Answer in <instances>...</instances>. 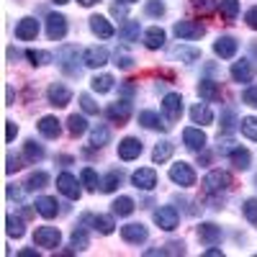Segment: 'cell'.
I'll return each mask as SVG.
<instances>
[{
    "mask_svg": "<svg viewBox=\"0 0 257 257\" xmlns=\"http://www.w3.org/2000/svg\"><path fill=\"white\" fill-rule=\"evenodd\" d=\"M18 254H21V257H34V254H39V252H36V249H21Z\"/></svg>",
    "mask_w": 257,
    "mask_h": 257,
    "instance_id": "6125c7cd",
    "label": "cell"
},
{
    "mask_svg": "<svg viewBox=\"0 0 257 257\" xmlns=\"http://www.w3.org/2000/svg\"><path fill=\"white\" fill-rule=\"evenodd\" d=\"M72 247H75V252L88 249V234H85L82 226H77V229L72 231Z\"/></svg>",
    "mask_w": 257,
    "mask_h": 257,
    "instance_id": "ee69618b",
    "label": "cell"
},
{
    "mask_svg": "<svg viewBox=\"0 0 257 257\" xmlns=\"http://www.w3.org/2000/svg\"><path fill=\"white\" fill-rule=\"evenodd\" d=\"M90 31L98 36V39H111L116 34L113 24L105 16H90Z\"/></svg>",
    "mask_w": 257,
    "mask_h": 257,
    "instance_id": "ffe728a7",
    "label": "cell"
},
{
    "mask_svg": "<svg viewBox=\"0 0 257 257\" xmlns=\"http://www.w3.org/2000/svg\"><path fill=\"white\" fill-rule=\"evenodd\" d=\"M67 132H70L72 137H82L85 132H88V121H85V116L72 113V116L67 118Z\"/></svg>",
    "mask_w": 257,
    "mask_h": 257,
    "instance_id": "e575fe53",
    "label": "cell"
},
{
    "mask_svg": "<svg viewBox=\"0 0 257 257\" xmlns=\"http://www.w3.org/2000/svg\"><path fill=\"white\" fill-rule=\"evenodd\" d=\"M111 16H116V18H123V16H126V6H118V3H116V6L111 8Z\"/></svg>",
    "mask_w": 257,
    "mask_h": 257,
    "instance_id": "680465c9",
    "label": "cell"
},
{
    "mask_svg": "<svg viewBox=\"0 0 257 257\" xmlns=\"http://www.w3.org/2000/svg\"><path fill=\"white\" fill-rule=\"evenodd\" d=\"M113 64H116L118 70H132V67H134V57H128V54H118V52H116V62H113Z\"/></svg>",
    "mask_w": 257,
    "mask_h": 257,
    "instance_id": "816d5d0a",
    "label": "cell"
},
{
    "mask_svg": "<svg viewBox=\"0 0 257 257\" xmlns=\"http://www.w3.org/2000/svg\"><path fill=\"white\" fill-rule=\"evenodd\" d=\"M113 75H95L93 80H90V88L95 90V93H111L113 90Z\"/></svg>",
    "mask_w": 257,
    "mask_h": 257,
    "instance_id": "d6a6232c",
    "label": "cell"
},
{
    "mask_svg": "<svg viewBox=\"0 0 257 257\" xmlns=\"http://www.w3.org/2000/svg\"><path fill=\"white\" fill-rule=\"evenodd\" d=\"M139 123L144 128H162V132H167V128H170V123H165L157 111H142L139 113Z\"/></svg>",
    "mask_w": 257,
    "mask_h": 257,
    "instance_id": "83f0119b",
    "label": "cell"
},
{
    "mask_svg": "<svg viewBox=\"0 0 257 257\" xmlns=\"http://www.w3.org/2000/svg\"><path fill=\"white\" fill-rule=\"evenodd\" d=\"M36 126H39L41 137H47V139H57V137L62 134V126H59L57 116H41Z\"/></svg>",
    "mask_w": 257,
    "mask_h": 257,
    "instance_id": "cb8c5ba5",
    "label": "cell"
},
{
    "mask_svg": "<svg viewBox=\"0 0 257 257\" xmlns=\"http://www.w3.org/2000/svg\"><path fill=\"white\" fill-rule=\"evenodd\" d=\"M221 254H224V252H221V249H216L213 244H211V249H206V257H221Z\"/></svg>",
    "mask_w": 257,
    "mask_h": 257,
    "instance_id": "91938a15",
    "label": "cell"
},
{
    "mask_svg": "<svg viewBox=\"0 0 257 257\" xmlns=\"http://www.w3.org/2000/svg\"><path fill=\"white\" fill-rule=\"evenodd\" d=\"M144 11H147V16H152V18H160V16H165V3L162 0H147V6H144Z\"/></svg>",
    "mask_w": 257,
    "mask_h": 257,
    "instance_id": "bcb514c9",
    "label": "cell"
},
{
    "mask_svg": "<svg viewBox=\"0 0 257 257\" xmlns=\"http://www.w3.org/2000/svg\"><path fill=\"white\" fill-rule=\"evenodd\" d=\"M108 142H111V128L103 126V123H98L93 132H90V144H93L95 149H100V147H105Z\"/></svg>",
    "mask_w": 257,
    "mask_h": 257,
    "instance_id": "1f68e13d",
    "label": "cell"
},
{
    "mask_svg": "<svg viewBox=\"0 0 257 257\" xmlns=\"http://www.w3.org/2000/svg\"><path fill=\"white\" fill-rule=\"evenodd\" d=\"M206 134L201 132V126H188L185 132H183V144L188 149H193V152H203L206 149Z\"/></svg>",
    "mask_w": 257,
    "mask_h": 257,
    "instance_id": "5bb4252c",
    "label": "cell"
},
{
    "mask_svg": "<svg viewBox=\"0 0 257 257\" xmlns=\"http://www.w3.org/2000/svg\"><path fill=\"white\" fill-rule=\"evenodd\" d=\"M147 254H185V244L183 242H170L160 249H149Z\"/></svg>",
    "mask_w": 257,
    "mask_h": 257,
    "instance_id": "7bdbcfd3",
    "label": "cell"
},
{
    "mask_svg": "<svg viewBox=\"0 0 257 257\" xmlns=\"http://www.w3.org/2000/svg\"><path fill=\"white\" fill-rule=\"evenodd\" d=\"M16 39L18 41H34L39 36V21L34 16H26V18H21L18 24H16Z\"/></svg>",
    "mask_w": 257,
    "mask_h": 257,
    "instance_id": "9c48e42d",
    "label": "cell"
},
{
    "mask_svg": "<svg viewBox=\"0 0 257 257\" xmlns=\"http://www.w3.org/2000/svg\"><path fill=\"white\" fill-rule=\"evenodd\" d=\"M221 123H224V132H226V134L234 132V123H239V121H237V113H234L231 108H226L224 116H221Z\"/></svg>",
    "mask_w": 257,
    "mask_h": 257,
    "instance_id": "681fc988",
    "label": "cell"
},
{
    "mask_svg": "<svg viewBox=\"0 0 257 257\" xmlns=\"http://www.w3.org/2000/svg\"><path fill=\"white\" fill-rule=\"evenodd\" d=\"M178 57L185 59V62H196V59L201 57V52H198V49H178Z\"/></svg>",
    "mask_w": 257,
    "mask_h": 257,
    "instance_id": "11a10c76",
    "label": "cell"
},
{
    "mask_svg": "<svg viewBox=\"0 0 257 257\" xmlns=\"http://www.w3.org/2000/svg\"><path fill=\"white\" fill-rule=\"evenodd\" d=\"M36 211L41 213L44 219H54L57 213H59V203H57V198H49V196H41V198H36Z\"/></svg>",
    "mask_w": 257,
    "mask_h": 257,
    "instance_id": "d4e9b609",
    "label": "cell"
},
{
    "mask_svg": "<svg viewBox=\"0 0 257 257\" xmlns=\"http://www.w3.org/2000/svg\"><path fill=\"white\" fill-rule=\"evenodd\" d=\"M80 105H82V111H85V113H98V103H95L88 93H82V95H80Z\"/></svg>",
    "mask_w": 257,
    "mask_h": 257,
    "instance_id": "f907efd6",
    "label": "cell"
},
{
    "mask_svg": "<svg viewBox=\"0 0 257 257\" xmlns=\"http://www.w3.org/2000/svg\"><path fill=\"white\" fill-rule=\"evenodd\" d=\"M242 103H244V105H252V108H257V85H249V88L242 90Z\"/></svg>",
    "mask_w": 257,
    "mask_h": 257,
    "instance_id": "c3c4849f",
    "label": "cell"
},
{
    "mask_svg": "<svg viewBox=\"0 0 257 257\" xmlns=\"http://www.w3.org/2000/svg\"><path fill=\"white\" fill-rule=\"evenodd\" d=\"M93 229L95 231H100V234H113V229H116V224H113V216H93Z\"/></svg>",
    "mask_w": 257,
    "mask_h": 257,
    "instance_id": "f35d334b",
    "label": "cell"
},
{
    "mask_svg": "<svg viewBox=\"0 0 257 257\" xmlns=\"http://www.w3.org/2000/svg\"><path fill=\"white\" fill-rule=\"evenodd\" d=\"M165 31L160 29V26H149L147 31H144V47L147 49H160V47H165Z\"/></svg>",
    "mask_w": 257,
    "mask_h": 257,
    "instance_id": "484cf974",
    "label": "cell"
},
{
    "mask_svg": "<svg viewBox=\"0 0 257 257\" xmlns=\"http://www.w3.org/2000/svg\"><path fill=\"white\" fill-rule=\"evenodd\" d=\"M239 128H242V134L252 142H257V116H244L239 121Z\"/></svg>",
    "mask_w": 257,
    "mask_h": 257,
    "instance_id": "ab89813d",
    "label": "cell"
},
{
    "mask_svg": "<svg viewBox=\"0 0 257 257\" xmlns=\"http://www.w3.org/2000/svg\"><path fill=\"white\" fill-rule=\"evenodd\" d=\"M242 211H244V219L252 226H257V198H247L244 206H242Z\"/></svg>",
    "mask_w": 257,
    "mask_h": 257,
    "instance_id": "f6af8a7d",
    "label": "cell"
},
{
    "mask_svg": "<svg viewBox=\"0 0 257 257\" xmlns=\"http://www.w3.org/2000/svg\"><path fill=\"white\" fill-rule=\"evenodd\" d=\"M111 206H113V213H116V216H128V213H134V208H137V203L128 198V196H118Z\"/></svg>",
    "mask_w": 257,
    "mask_h": 257,
    "instance_id": "836d02e7",
    "label": "cell"
},
{
    "mask_svg": "<svg viewBox=\"0 0 257 257\" xmlns=\"http://www.w3.org/2000/svg\"><path fill=\"white\" fill-rule=\"evenodd\" d=\"M6 162H8V165H6V173H8V175L18 173V170L24 167V165H21V157H13V155H8V160H6Z\"/></svg>",
    "mask_w": 257,
    "mask_h": 257,
    "instance_id": "db71d44e",
    "label": "cell"
},
{
    "mask_svg": "<svg viewBox=\"0 0 257 257\" xmlns=\"http://www.w3.org/2000/svg\"><path fill=\"white\" fill-rule=\"evenodd\" d=\"M62 242V231L57 226H39L34 234V244L44 247V249H57Z\"/></svg>",
    "mask_w": 257,
    "mask_h": 257,
    "instance_id": "3957f363",
    "label": "cell"
},
{
    "mask_svg": "<svg viewBox=\"0 0 257 257\" xmlns=\"http://www.w3.org/2000/svg\"><path fill=\"white\" fill-rule=\"evenodd\" d=\"M8 198H21V190L18 188H8Z\"/></svg>",
    "mask_w": 257,
    "mask_h": 257,
    "instance_id": "94428289",
    "label": "cell"
},
{
    "mask_svg": "<svg viewBox=\"0 0 257 257\" xmlns=\"http://www.w3.org/2000/svg\"><path fill=\"white\" fill-rule=\"evenodd\" d=\"M226 157L237 170H249L252 167V155H249V149H244V147H231Z\"/></svg>",
    "mask_w": 257,
    "mask_h": 257,
    "instance_id": "44dd1931",
    "label": "cell"
},
{
    "mask_svg": "<svg viewBox=\"0 0 257 257\" xmlns=\"http://www.w3.org/2000/svg\"><path fill=\"white\" fill-rule=\"evenodd\" d=\"M16 134H18V126L13 121H6V142H13Z\"/></svg>",
    "mask_w": 257,
    "mask_h": 257,
    "instance_id": "9f6ffc18",
    "label": "cell"
},
{
    "mask_svg": "<svg viewBox=\"0 0 257 257\" xmlns=\"http://www.w3.org/2000/svg\"><path fill=\"white\" fill-rule=\"evenodd\" d=\"M142 142L137 139V137H126V139H121L118 142V160H123V162H132V160H137L139 155H142Z\"/></svg>",
    "mask_w": 257,
    "mask_h": 257,
    "instance_id": "9a60e30c",
    "label": "cell"
},
{
    "mask_svg": "<svg viewBox=\"0 0 257 257\" xmlns=\"http://www.w3.org/2000/svg\"><path fill=\"white\" fill-rule=\"evenodd\" d=\"M170 180H173L175 185H180V188H193L196 185V170H193L188 162H175L173 167H170Z\"/></svg>",
    "mask_w": 257,
    "mask_h": 257,
    "instance_id": "6da1fadb",
    "label": "cell"
},
{
    "mask_svg": "<svg viewBox=\"0 0 257 257\" xmlns=\"http://www.w3.org/2000/svg\"><path fill=\"white\" fill-rule=\"evenodd\" d=\"M198 239L203 242V244H219L221 242V226H216V224H211V221H206V224H201L198 226Z\"/></svg>",
    "mask_w": 257,
    "mask_h": 257,
    "instance_id": "603a6c76",
    "label": "cell"
},
{
    "mask_svg": "<svg viewBox=\"0 0 257 257\" xmlns=\"http://www.w3.org/2000/svg\"><path fill=\"white\" fill-rule=\"evenodd\" d=\"M132 183L137 190H155L157 188V173L152 167H139L132 173Z\"/></svg>",
    "mask_w": 257,
    "mask_h": 257,
    "instance_id": "52a82bcc",
    "label": "cell"
},
{
    "mask_svg": "<svg viewBox=\"0 0 257 257\" xmlns=\"http://www.w3.org/2000/svg\"><path fill=\"white\" fill-rule=\"evenodd\" d=\"M47 183H49V175L44 170H36V173L26 178V190H41V188H47Z\"/></svg>",
    "mask_w": 257,
    "mask_h": 257,
    "instance_id": "d590c367",
    "label": "cell"
},
{
    "mask_svg": "<svg viewBox=\"0 0 257 257\" xmlns=\"http://www.w3.org/2000/svg\"><path fill=\"white\" fill-rule=\"evenodd\" d=\"M121 3H123V6H132V3H137V0H121Z\"/></svg>",
    "mask_w": 257,
    "mask_h": 257,
    "instance_id": "003e7915",
    "label": "cell"
},
{
    "mask_svg": "<svg viewBox=\"0 0 257 257\" xmlns=\"http://www.w3.org/2000/svg\"><path fill=\"white\" fill-rule=\"evenodd\" d=\"M155 224H157L160 229H165V231L178 229V224H180L178 208H175V206H160V208L155 211Z\"/></svg>",
    "mask_w": 257,
    "mask_h": 257,
    "instance_id": "277c9868",
    "label": "cell"
},
{
    "mask_svg": "<svg viewBox=\"0 0 257 257\" xmlns=\"http://www.w3.org/2000/svg\"><path fill=\"white\" fill-rule=\"evenodd\" d=\"M239 49V41L234 36H219L216 41H213V52H216L221 59H231L234 54H237Z\"/></svg>",
    "mask_w": 257,
    "mask_h": 257,
    "instance_id": "d6986e66",
    "label": "cell"
},
{
    "mask_svg": "<svg viewBox=\"0 0 257 257\" xmlns=\"http://www.w3.org/2000/svg\"><path fill=\"white\" fill-rule=\"evenodd\" d=\"M80 180H82V185L88 188V190H95L98 185H100V180H98V173L93 167H85L82 173H80Z\"/></svg>",
    "mask_w": 257,
    "mask_h": 257,
    "instance_id": "b9f144b4",
    "label": "cell"
},
{
    "mask_svg": "<svg viewBox=\"0 0 257 257\" xmlns=\"http://www.w3.org/2000/svg\"><path fill=\"white\" fill-rule=\"evenodd\" d=\"M190 118H193V123L206 126V123H213V111L208 108V103H196L190 108Z\"/></svg>",
    "mask_w": 257,
    "mask_h": 257,
    "instance_id": "4316f807",
    "label": "cell"
},
{
    "mask_svg": "<svg viewBox=\"0 0 257 257\" xmlns=\"http://www.w3.org/2000/svg\"><path fill=\"white\" fill-rule=\"evenodd\" d=\"M254 75H257V67L252 59H239L231 64V80L234 82H252Z\"/></svg>",
    "mask_w": 257,
    "mask_h": 257,
    "instance_id": "30bf717a",
    "label": "cell"
},
{
    "mask_svg": "<svg viewBox=\"0 0 257 257\" xmlns=\"http://www.w3.org/2000/svg\"><path fill=\"white\" fill-rule=\"evenodd\" d=\"M121 41H139V21H126V24L118 29Z\"/></svg>",
    "mask_w": 257,
    "mask_h": 257,
    "instance_id": "8d00e7d4",
    "label": "cell"
},
{
    "mask_svg": "<svg viewBox=\"0 0 257 257\" xmlns=\"http://www.w3.org/2000/svg\"><path fill=\"white\" fill-rule=\"evenodd\" d=\"M173 152H175V144H173V142H160V144L152 149V160H155V165L167 162L170 157H173Z\"/></svg>",
    "mask_w": 257,
    "mask_h": 257,
    "instance_id": "f546056e",
    "label": "cell"
},
{
    "mask_svg": "<svg viewBox=\"0 0 257 257\" xmlns=\"http://www.w3.org/2000/svg\"><path fill=\"white\" fill-rule=\"evenodd\" d=\"M52 3H54V6H67L70 0H52Z\"/></svg>",
    "mask_w": 257,
    "mask_h": 257,
    "instance_id": "03108f58",
    "label": "cell"
},
{
    "mask_svg": "<svg viewBox=\"0 0 257 257\" xmlns=\"http://www.w3.org/2000/svg\"><path fill=\"white\" fill-rule=\"evenodd\" d=\"M57 190L62 193V196H67L70 201H77L80 198V185H77V178L72 175V173H62L59 178H57Z\"/></svg>",
    "mask_w": 257,
    "mask_h": 257,
    "instance_id": "4fadbf2b",
    "label": "cell"
},
{
    "mask_svg": "<svg viewBox=\"0 0 257 257\" xmlns=\"http://www.w3.org/2000/svg\"><path fill=\"white\" fill-rule=\"evenodd\" d=\"M105 116H108L111 123L123 126L128 118H132V103L128 100H116V103H111L108 108H105Z\"/></svg>",
    "mask_w": 257,
    "mask_h": 257,
    "instance_id": "ba28073f",
    "label": "cell"
},
{
    "mask_svg": "<svg viewBox=\"0 0 257 257\" xmlns=\"http://www.w3.org/2000/svg\"><path fill=\"white\" fill-rule=\"evenodd\" d=\"M203 188H206V193H224L231 188V175L226 170H211L203 178Z\"/></svg>",
    "mask_w": 257,
    "mask_h": 257,
    "instance_id": "7a4b0ae2",
    "label": "cell"
},
{
    "mask_svg": "<svg viewBox=\"0 0 257 257\" xmlns=\"http://www.w3.org/2000/svg\"><path fill=\"white\" fill-rule=\"evenodd\" d=\"M82 62L88 64V67L98 70V67H103V64L108 62V49L105 47H88L82 52Z\"/></svg>",
    "mask_w": 257,
    "mask_h": 257,
    "instance_id": "ac0fdd59",
    "label": "cell"
},
{
    "mask_svg": "<svg viewBox=\"0 0 257 257\" xmlns=\"http://www.w3.org/2000/svg\"><path fill=\"white\" fill-rule=\"evenodd\" d=\"M24 160L26 162H41V160H44V147H41L36 139H29L26 144H24Z\"/></svg>",
    "mask_w": 257,
    "mask_h": 257,
    "instance_id": "f1b7e54d",
    "label": "cell"
},
{
    "mask_svg": "<svg viewBox=\"0 0 257 257\" xmlns=\"http://www.w3.org/2000/svg\"><path fill=\"white\" fill-rule=\"evenodd\" d=\"M190 6L203 11V13H211L213 8H219V3H213V0H190Z\"/></svg>",
    "mask_w": 257,
    "mask_h": 257,
    "instance_id": "f5cc1de1",
    "label": "cell"
},
{
    "mask_svg": "<svg viewBox=\"0 0 257 257\" xmlns=\"http://www.w3.org/2000/svg\"><path fill=\"white\" fill-rule=\"evenodd\" d=\"M77 3H80V6H85V8H90V6H95V3H98V0H77Z\"/></svg>",
    "mask_w": 257,
    "mask_h": 257,
    "instance_id": "be15d7a7",
    "label": "cell"
},
{
    "mask_svg": "<svg viewBox=\"0 0 257 257\" xmlns=\"http://www.w3.org/2000/svg\"><path fill=\"white\" fill-rule=\"evenodd\" d=\"M121 90H123L126 95H132V93H134V85H123V88H121Z\"/></svg>",
    "mask_w": 257,
    "mask_h": 257,
    "instance_id": "e7e4bbea",
    "label": "cell"
},
{
    "mask_svg": "<svg viewBox=\"0 0 257 257\" xmlns=\"http://www.w3.org/2000/svg\"><path fill=\"white\" fill-rule=\"evenodd\" d=\"M47 98H49V103L54 105V108H64V105L72 100V90L62 82H52L49 90H47Z\"/></svg>",
    "mask_w": 257,
    "mask_h": 257,
    "instance_id": "7c38bea8",
    "label": "cell"
},
{
    "mask_svg": "<svg viewBox=\"0 0 257 257\" xmlns=\"http://www.w3.org/2000/svg\"><path fill=\"white\" fill-rule=\"evenodd\" d=\"M198 95L206 100V103H213L221 98V82L216 80H201L198 82Z\"/></svg>",
    "mask_w": 257,
    "mask_h": 257,
    "instance_id": "7402d4cb",
    "label": "cell"
},
{
    "mask_svg": "<svg viewBox=\"0 0 257 257\" xmlns=\"http://www.w3.org/2000/svg\"><path fill=\"white\" fill-rule=\"evenodd\" d=\"M244 21H247V26H249V29H257V6L247 11V16H244Z\"/></svg>",
    "mask_w": 257,
    "mask_h": 257,
    "instance_id": "6f0895ef",
    "label": "cell"
},
{
    "mask_svg": "<svg viewBox=\"0 0 257 257\" xmlns=\"http://www.w3.org/2000/svg\"><path fill=\"white\" fill-rule=\"evenodd\" d=\"M26 57L31 59V64H47V62H52V54L49 52H39V49H29Z\"/></svg>",
    "mask_w": 257,
    "mask_h": 257,
    "instance_id": "7dc6e473",
    "label": "cell"
},
{
    "mask_svg": "<svg viewBox=\"0 0 257 257\" xmlns=\"http://www.w3.org/2000/svg\"><path fill=\"white\" fill-rule=\"evenodd\" d=\"M121 237L128 244H144L147 237H149V231H147L144 224H123L121 226Z\"/></svg>",
    "mask_w": 257,
    "mask_h": 257,
    "instance_id": "e0dca14e",
    "label": "cell"
},
{
    "mask_svg": "<svg viewBox=\"0 0 257 257\" xmlns=\"http://www.w3.org/2000/svg\"><path fill=\"white\" fill-rule=\"evenodd\" d=\"M59 67L67 72V75H72V77H77L80 75V64H77V47H62V52H59Z\"/></svg>",
    "mask_w": 257,
    "mask_h": 257,
    "instance_id": "2e32d148",
    "label": "cell"
},
{
    "mask_svg": "<svg viewBox=\"0 0 257 257\" xmlns=\"http://www.w3.org/2000/svg\"><path fill=\"white\" fill-rule=\"evenodd\" d=\"M219 13L226 21H234L239 16V0H219Z\"/></svg>",
    "mask_w": 257,
    "mask_h": 257,
    "instance_id": "74e56055",
    "label": "cell"
},
{
    "mask_svg": "<svg viewBox=\"0 0 257 257\" xmlns=\"http://www.w3.org/2000/svg\"><path fill=\"white\" fill-rule=\"evenodd\" d=\"M162 111H165V118L170 123H175L183 116V95L180 93H167L162 98Z\"/></svg>",
    "mask_w": 257,
    "mask_h": 257,
    "instance_id": "8992f818",
    "label": "cell"
},
{
    "mask_svg": "<svg viewBox=\"0 0 257 257\" xmlns=\"http://www.w3.org/2000/svg\"><path fill=\"white\" fill-rule=\"evenodd\" d=\"M118 185H121V173H118V170H111V173L100 180V190L103 193H113Z\"/></svg>",
    "mask_w": 257,
    "mask_h": 257,
    "instance_id": "60d3db41",
    "label": "cell"
},
{
    "mask_svg": "<svg viewBox=\"0 0 257 257\" xmlns=\"http://www.w3.org/2000/svg\"><path fill=\"white\" fill-rule=\"evenodd\" d=\"M47 36L52 41H59L67 36V18H64L62 13H49L47 16Z\"/></svg>",
    "mask_w": 257,
    "mask_h": 257,
    "instance_id": "8fae6325",
    "label": "cell"
},
{
    "mask_svg": "<svg viewBox=\"0 0 257 257\" xmlns=\"http://www.w3.org/2000/svg\"><path fill=\"white\" fill-rule=\"evenodd\" d=\"M173 31H175L178 39L193 41V39H201V36L206 34V26L201 24V21H178Z\"/></svg>",
    "mask_w": 257,
    "mask_h": 257,
    "instance_id": "5b68a950",
    "label": "cell"
},
{
    "mask_svg": "<svg viewBox=\"0 0 257 257\" xmlns=\"http://www.w3.org/2000/svg\"><path fill=\"white\" fill-rule=\"evenodd\" d=\"M6 231H8V237H16V239H21V237L26 234L24 219H21V216H13V213H8V216H6Z\"/></svg>",
    "mask_w": 257,
    "mask_h": 257,
    "instance_id": "4dcf8cb0",
    "label": "cell"
}]
</instances>
